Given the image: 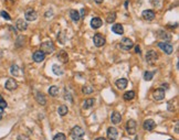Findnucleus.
Listing matches in <instances>:
<instances>
[{"mask_svg": "<svg viewBox=\"0 0 179 140\" xmlns=\"http://www.w3.org/2000/svg\"><path fill=\"white\" fill-rule=\"evenodd\" d=\"M84 135H85V131H84V129L82 128V127H80V126H75V127H73V129L71 130V138L74 140L80 139V138H82Z\"/></svg>", "mask_w": 179, "mask_h": 140, "instance_id": "1", "label": "nucleus"}, {"mask_svg": "<svg viewBox=\"0 0 179 140\" xmlns=\"http://www.w3.org/2000/svg\"><path fill=\"white\" fill-rule=\"evenodd\" d=\"M41 51L44 54H50L54 51V44L51 41H45L41 44Z\"/></svg>", "mask_w": 179, "mask_h": 140, "instance_id": "2", "label": "nucleus"}, {"mask_svg": "<svg viewBox=\"0 0 179 140\" xmlns=\"http://www.w3.org/2000/svg\"><path fill=\"white\" fill-rule=\"evenodd\" d=\"M120 47L124 51H129L134 47V43H133L132 40L128 39V38H123L121 43H120Z\"/></svg>", "mask_w": 179, "mask_h": 140, "instance_id": "3", "label": "nucleus"}, {"mask_svg": "<svg viewBox=\"0 0 179 140\" xmlns=\"http://www.w3.org/2000/svg\"><path fill=\"white\" fill-rule=\"evenodd\" d=\"M136 128H137V124L134 119H129L126 122V130H127V132H128L129 135H135L136 133Z\"/></svg>", "mask_w": 179, "mask_h": 140, "instance_id": "4", "label": "nucleus"}, {"mask_svg": "<svg viewBox=\"0 0 179 140\" xmlns=\"http://www.w3.org/2000/svg\"><path fill=\"white\" fill-rule=\"evenodd\" d=\"M157 45H158V47H159L160 50H163L166 54H171V53H172V51H174L172 45L169 44V43H167V42H159Z\"/></svg>", "mask_w": 179, "mask_h": 140, "instance_id": "5", "label": "nucleus"}, {"mask_svg": "<svg viewBox=\"0 0 179 140\" xmlns=\"http://www.w3.org/2000/svg\"><path fill=\"white\" fill-rule=\"evenodd\" d=\"M93 42L95 47H101L105 44V38L102 34H100V33H96V34L93 36Z\"/></svg>", "mask_w": 179, "mask_h": 140, "instance_id": "6", "label": "nucleus"}, {"mask_svg": "<svg viewBox=\"0 0 179 140\" xmlns=\"http://www.w3.org/2000/svg\"><path fill=\"white\" fill-rule=\"evenodd\" d=\"M24 18H26V20H28V21H34V20H37V18H38V13H37V11L33 10V9H27V10H26V13H24Z\"/></svg>", "mask_w": 179, "mask_h": 140, "instance_id": "7", "label": "nucleus"}, {"mask_svg": "<svg viewBox=\"0 0 179 140\" xmlns=\"http://www.w3.org/2000/svg\"><path fill=\"white\" fill-rule=\"evenodd\" d=\"M158 58V55H157V52L154 50H149L147 52V54H146V61L147 63L149 64H154L155 61Z\"/></svg>", "mask_w": 179, "mask_h": 140, "instance_id": "8", "label": "nucleus"}, {"mask_svg": "<svg viewBox=\"0 0 179 140\" xmlns=\"http://www.w3.org/2000/svg\"><path fill=\"white\" fill-rule=\"evenodd\" d=\"M106 135H107L109 140H116L117 137H118V131H117L116 128H114V127H109V128H107V132H106Z\"/></svg>", "mask_w": 179, "mask_h": 140, "instance_id": "9", "label": "nucleus"}, {"mask_svg": "<svg viewBox=\"0 0 179 140\" xmlns=\"http://www.w3.org/2000/svg\"><path fill=\"white\" fill-rule=\"evenodd\" d=\"M153 98L155 99V101H163L164 98H165V90L163 88H157L156 90H154V93H153Z\"/></svg>", "mask_w": 179, "mask_h": 140, "instance_id": "10", "label": "nucleus"}, {"mask_svg": "<svg viewBox=\"0 0 179 140\" xmlns=\"http://www.w3.org/2000/svg\"><path fill=\"white\" fill-rule=\"evenodd\" d=\"M4 87H6V90H15L18 88V83L13 78H9V79H7L6 84H4Z\"/></svg>", "mask_w": 179, "mask_h": 140, "instance_id": "11", "label": "nucleus"}, {"mask_svg": "<svg viewBox=\"0 0 179 140\" xmlns=\"http://www.w3.org/2000/svg\"><path fill=\"white\" fill-rule=\"evenodd\" d=\"M32 58H33V61L37 63H41L45 58V54L43 53L42 51L39 50V51H35L33 55H32Z\"/></svg>", "mask_w": 179, "mask_h": 140, "instance_id": "12", "label": "nucleus"}, {"mask_svg": "<svg viewBox=\"0 0 179 140\" xmlns=\"http://www.w3.org/2000/svg\"><path fill=\"white\" fill-rule=\"evenodd\" d=\"M143 127H144L145 130H147V131H152V130H154V129H155L156 124H155V121L153 120V119H147V120L144 121Z\"/></svg>", "mask_w": 179, "mask_h": 140, "instance_id": "13", "label": "nucleus"}, {"mask_svg": "<svg viewBox=\"0 0 179 140\" xmlns=\"http://www.w3.org/2000/svg\"><path fill=\"white\" fill-rule=\"evenodd\" d=\"M142 17L147 21H153L155 19V12L153 10H144L143 13H142Z\"/></svg>", "mask_w": 179, "mask_h": 140, "instance_id": "14", "label": "nucleus"}, {"mask_svg": "<svg viewBox=\"0 0 179 140\" xmlns=\"http://www.w3.org/2000/svg\"><path fill=\"white\" fill-rule=\"evenodd\" d=\"M16 28L19 30V31H24V30H27V28H28L27 21L23 19H18L16 22Z\"/></svg>", "mask_w": 179, "mask_h": 140, "instance_id": "15", "label": "nucleus"}, {"mask_svg": "<svg viewBox=\"0 0 179 140\" xmlns=\"http://www.w3.org/2000/svg\"><path fill=\"white\" fill-rule=\"evenodd\" d=\"M127 84H128V82H127L126 78H120L115 82V85L118 90H125L127 87Z\"/></svg>", "mask_w": 179, "mask_h": 140, "instance_id": "16", "label": "nucleus"}, {"mask_svg": "<svg viewBox=\"0 0 179 140\" xmlns=\"http://www.w3.org/2000/svg\"><path fill=\"white\" fill-rule=\"evenodd\" d=\"M102 19L101 18H98V17H94L93 19L91 20V27L93 28V29H98V28H101L102 26Z\"/></svg>", "mask_w": 179, "mask_h": 140, "instance_id": "17", "label": "nucleus"}, {"mask_svg": "<svg viewBox=\"0 0 179 140\" xmlns=\"http://www.w3.org/2000/svg\"><path fill=\"white\" fill-rule=\"evenodd\" d=\"M111 120H112V122H113L114 125H117L120 124L122 120V116L120 113H117V112H113L112 113V115H111Z\"/></svg>", "mask_w": 179, "mask_h": 140, "instance_id": "18", "label": "nucleus"}, {"mask_svg": "<svg viewBox=\"0 0 179 140\" xmlns=\"http://www.w3.org/2000/svg\"><path fill=\"white\" fill-rule=\"evenodd\" d=\"M56 58H59V61L61 63H67L69 61V56H67V53H66L65 51H60V53L56 55Z\"/></svg>", "mask_w": 179, "mask_h": 140, "instance_id": "19", "label": "nucleus"}, {"mask_svg": "<svg viewBox=\"0 0 179 140\" xmlns=\"http://www.w3.org/2000/svg\"><path fill=\"white\" fill-rule=\"evenodd\" d=\"M35 98H37V101L39 103L40 105L44 106L47 104V99H45V96H44V94L41 93V92H38L37 95H35Z\"/></svg>", "mask_w": 179, "mask_h": 140, "instance_id": "20", "label": "nucleus"}, {"mask_svg": "<svg viewBox=\"0 0 179 140\" xmlns=\"http://www.w3.org/2000/svg\"><path fill=\"white\" fill-rule=\"evenodd\" d=\"M112 31H113L114 33H116V34L122 35L124 33V28H123V26H122L121 23H116L112 27Z\"/></svg>", "mask_w": 179, "mask_h": 140, "instance_id": "21", "label": "nucleus"}, {"mask_svg": "<svg viewBox=\"0 0 179 140\" xmlns=\"http://www.w3.org/2000/svg\"><path fill=\"white\" fill-rule=\"evenodd\" d=\"M94 105V98H87L84 103H83V108L84 109H89L91 107H93Z\"/></svg>", "mask_w": 179, "mask_h": 140, "instance_id": "22", "label": "nucleus"}, {"mask_svg": "<svg viewBox=\"0 0 179 140\" xmlns=\"http://www.w3.org/2000/svg\"><path fill=\"white\" fill-rule=\"evenodd\" d=\"M123 98H124L125 101H132V99L135 98V92H133V90L126 92V93L123 95Z\"/></svg>", "mask_w": 179, "mask_h": 140, "instance_id": "23", "label": "nucleus"}, {"mask_svg": "<svg viewBox=\"0 0 179 140\" xmlns=\"http://www.w3.org/2000/svg\"><path fill=\"white\" fill-rule=\"evenodd\" d=\"M155 72L156 71H153V72H150V71H146V72H144V79L145 81H152L153 77H154V75H155Z\"/></svg>", "mask_w": 179, "mask_h": 140, "instance_id": "24", "label": "nucleus"}, {"mask_svg": "<svg viewBox=\"0 0 179 140\" xmlns=\"http://www.w3.org/2000/svg\"><path fill=\"white\" fill-rule=\"evenodd\" d=\"M70 18L73 20V21H76V22H78L81 17H80L78 11H76V10H71L70 11Z\"/></svg>", "mask_w": 179, "mask_h": 140, "instance_id": "25", "label": "nucleus"}, {"mask_svg": "<svg viewBox=\"0 0 179 140\" xmlns=\"http://www.w3.org/2000/svg\"><path fill=\"white\" fill-rule=\"evenodd\" d=\"M19 72H21V71H20L18 65H12L11 67H10V73H11L13 76H20Z\"/></svg>", "mask_w": 179, "mask_h": 140, "instance_id": "26", "label": "nucleus"}, {"mask_svg": "<svg viewBox=\"0 0 179 140\" xmlns=\"http://www.w3.org/2000/svg\"><path fill=\"white\" fill-rule=\"evenodd\" d=\"M67 112H69V109H67V107H66L65 105L60 106L58 109V113L60 116H65L66 114H67Z\"/></svg>", "mask_w": 179, "mask_h": 140, "instance_id": "27", "label": "nucleus"}, {"mask_svg": "<svg viewBox=\"0 0 179 140\" xmlns=\"http://www.w3.org/2000/svg\"><path fill=\"white\" fill-rule=\"evenodd\" d=\"M48 92H49V94H50L51 96H58L59 95V87L58 86H51Z\"/></svg>", "mask_w": 179, "mask_h": 140, "instance_id": "28", "label": "nucleus"}, {"mask_svg": "<svg viewBox=\"0 0 179 140\" xmlns=\"http://www.w3.org/2000/svg\"><path fill=\"white\" fill-rule=\"evenodd\" d=\"M158 35H159V38H161V39L165 40V42H166V41H170L171 40L170 34H168V33H166V32H164V31L158 32Z\"/></svg>", "mask_w": 179, "mask_h": 140, "instance_id": "29", "label": "nucleus"}, {"mask_svg": "<svg viewBox=\"0 0 179 140\" xmlns=\"http://www.w3.org/2000/svg\"><path fill=\"white\" fill-rule=\"evenodd\" d=\"M52 71H53V73H54L55 75H62L63 74V71L62 69L60 67L59 65H56V64H54V65L52 66Z\"/></svg>", "mask_w": 179, "mask_h": 140, "instance_id": "30", "label": "nucleus"}, {"mask_svg": "<svg viewBox=\"0 0 179 140\" xmlns=\"http://www.w3.org/2000/svg\"><path fill=\"white\" fill-rule=\"evenodd\" d=\"M115 20H116V13H115V12L109 13V16H107V18H106V21H107L109 23H112V22H114Z\"/></svg>", "mask_w": 179, "mask_h": 140, "instance_id": "31", "label": "nucleus"}, {"mask_svg": "<svg viewBox=\"0 0 179 140\" xmlns=\"http://www.w3.org/2000/svg\"><path fill=\"white\" fill-rule=\"evenodd\" d=\"M53 140H66V137H65L64 133L59 132V133H56V135L53 137Z\"/></svg>", "mask_w": 179, "mask_h": 140, "instance_id": "32", "label": "nucleus"}, {"mask_svg": "<svg viewBox=\"0 0 179 140\" xmlns=\"http://www.w3.org/2000/svg\"><path fill=\"white\" fill-rule=\"evenodd\" d=\"M93 90H94L92 86H84V87H83V93L84 94H92Z\"/></svg>", "mask_w": 179, "mask_h": 140, "instance_id": "33", "label": "nucleus"}, {"mask_svg": "<svg viewBox=\"0 0 179 140\" xmlns=\"http://www.w3.org/2000/svg\"><path fill=\"white\" fill-rule=\"evenodd\" d=\"M7 106H8V104H7V101H4V97H2L1 95H0V107L4 109L6 107H7Z\"/></svg>", "mask_w": 179, "mask_h": 140, "instance_id": "34", "label": "nucleus"}, {"mask_svg": "<svg viewBox=\"0 0 179 140\" xmlns=\"http://www.w3.org/2000/svg\"><path fill=\"white\" fill-rule=\"evenodd\" d=\"M0 15H1V17H2V18H4V19H6V20H11V17L9 16V13H8V12H6V11H1V13H0Z\"/></svg>", "mask_w": 179, "mask_h": 140, "instance_id": "35", "label": "nucleus"}, {"mask_svg": "<svg viewBox=\"0 0 179 140\" xmlns=\"http://www.w3.org/2000/svg\"><path fill=\"white\" fill-rule=\"evenodd\" d=\"M85 15H86V9H81V16L80 17H85Z\"/></svg>", "mask_w": 179, "mask_h": 140, "instance_id": "36", "label": "nucleus"}, {"mask_svg": "<svg viewBox=\"0 0 179 140\" xmlns=\"http://www.w3.org/2000/svg\"><path fill=\"white\" fill-rule=\"evenodd\" d=\"M135 52H136V53H140V47H139V45H135Z\"/></svg>", "mask_w": 179, "mask_h": 140, "instance_id": "37", "label": "nucleus"}, {"mask_svg": "<svg viewBox=\"0 0 179 140\" xmlns=\"http://www.w3.org/2000/svg\"><path fill=\"white\" fill-rule=\"evenodd\" d=\"M2 117H4V108L0 107V119H2Z\"/></svg>", "mask_w": 179, "mask_h": 140, "instance_id": "38", "label": "nucleus"}, {"mask_svg": "<svg viewBox=\"0 0 179 140\" xmlns=\"http://www.w3.org/2000/svg\"><path fill=\"white\" fill-rule=\"evenodd\" d=\"M94 1H95L96 4H102V2H103V0H94Z\"/></svg>", "mask_w": 179, "mask_h": 140, "instance_id": "39", "label": "nucleus"}, {"mask_svg": "<svg viewBox=\"0 0 179 140\" xmlns=\"http://www.w3.org/2000/svg\"><path fill=\"white\" fill-rule=\"evenodd\" d=\"M95 140H105V138H103V137H98V138H96Z\"/></svg>", "mask_w": 179, "mask_h": 140, "instance_id": "40", "label": "nucleus"}, {"mask_svg": "<svg viewBox=\"0 0 179 140\" xmlns=\"http://www.w3.org/2000/svg\"><path fill=\"white\" fill-rule=\"evenodd\" d=\"M175 131H176V133H178V124L176 125V129H175Z\"/></svg>", "mask_w": 179, "mask_h": 140, "instance_id": "41", "label": "nucleus"}, {"mask_svg": "<svg viewBox=\"0 0 179 140\" xmlns=\"http://www.w3.org/2000/svg\"><path fill=\"white\" fill-rule=\"evenodd\" d=\"M135 140H138V138H137V137H136V138H135Z\"/></svg>", "mask_w": 179, "mask_h": 140, "instance_id": "42", "label": "nucleus"}, {"mask_svg": "<svg viewBox=\"0 0 179 140\" xmlns=\"http://www.w3.org/2000/svg\"><path fill=\"white\" fill-rule=\"evenodd\" d=\"M168 140H174V139H168Z\"/></svg>", "mask_w": 179, "mask_h": 140, "instance_id": "43", "label": "nucleus"}, {"mask_svg": "<svg viewBox=\"0 0 179 140\" xmlns=\"http://www.w3.org/2000/svg\"><path fill=\"white\" fill-rule=\"evenodd\" d=\"M80 140H82V139H80Z\"/></svg>", "mask_w": 179, "mask_h": 140, "instance_id": "44", "label": "nucleus"}]
</instances>
